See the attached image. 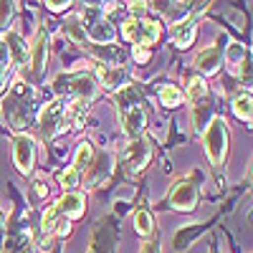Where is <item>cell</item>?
I'll return each mask as SVG.
<instances>
[{
  "label": "cell",
  "instance_id": "1",
  "mask_svg": "<svg viewBox=\"0 0 253 253\" xmlns=\"http://www.w3.org/2000/svg\"><path fill=\"white\" fill-rule=\"evenodd\" d=\"M228 122L223 117H213L210 119V124L205 126L203 132V147H205V155L210 160V165L213 167H220L228 157Z\"/></svg>",
  "mask_w": 253,
  "mask_h": 253
},
{
  "label": "cell",
  "instance_id": "26",
  "mask_svg": "<svg viewBox=\"0 0 253 253\" xmlns=\"http://www.w3.org/2000/svg\"><path fill=\"white\" fill-rule=\"evenodd\" d=\"M233 114L241 119V122H251L253 119V99H251V91H243L233 99Z\"/></svg>",
  "mask_w": 253,
  "mask_h": 253
},
{
  "label": "cell",
  "instance_id": "27",
  "mask_svg": "<svg viewBox=\"0 0 253 253\" xmlns=\"http://www.w3.org/2000/svg\"><path fill=\"white\" fill-rule=\"evenodd\" d=\"M58 223H61L58 210H56V208H48V210H46V215H43V220H41V236H43L46 241H48L51 236H56Z\"/></svg>",
  "mask_w": 253,
  "mask_h": 253
},
{
  "label": "cell",
  "instance_id": "33",
  "mask_svg": "<svg viewBox=\"0 0 253 253\" xmlns=\"http://www.w3.org/2000/svg\"><path fill=\"white\" fill-rule=\"evenodd\" d=\"M8 74H10V66H8V63H0V89L5 86V81H8Z\"/></svg>",
  "mask_w": 253,
  "mask_h": 253
},
{
  "label": "cell",
  "instance_id": "28",
  "mask_svg": "<svg viewBox=\"0 0 253 253\" xmlns=\"http://www.w3.org/2000/svg\"><path fill=\"white\" fill-rule=\"evenodd\" d=\"M79 180H81V175L74 170V167H66V170L58 175V182H61V187L66 190V193H71L74 187H79Z\"/></svg>",
  "mask_w": 253,
  "mask_h": 253
},
{
  "label": "cell",
  "instance_id": "12",
  "mask_svg": "<svg viewBox=\"0 0 253 253\" xmlns=\"http://www.w3.org/2000/svg\"><path fill=\"white\" fill-rule=\"evenodd\" d=\"M114 246H117V236H114L112 223H107V220L96 223V228L91 230V241H89L86 253H114L117 251Z\"/></svg>",
  "mask_w": 253,
  "mask_h": 253
},
{
  "label": "cell",
  "instance_id": "22",
  "mask_svg": "<svg viewBox=\"0 0 253 253\" xmlns=\"http://www.w3.org/2000/svg\"><path fill=\"white\" fill-rule=\"evenodd\" d=\"M94 144L91 142H79V147H76V155H74V170L81 175V172H86L89 170V165H91V160H94Z\"/></svg>",
  "mask_w": 253,
  "mask_h": 253
},
{
  "label": "cell",
  "instance_id": "17",
  "mask_svg": "<svg viewBox=\"0 0 253 253\" xmlns=\"http://www.w3.org/2000/svg\"><path fill=\"white\" fill-rule=\"evenodd\" d=\"M86 112H89V104L86 101H79V99H71V104L63 107V119H61V132L66 129H79L86 119Z\"/></svg>",
  "mask_w": 253,
  "mask_h": 253
},
{
  "label": "cell",
  "instance_id": "29",
  "mask_svg": "<svg viewBox=\"0 0 253 253\" xmlns=\"http://www.w3.org/2000/svg\"><path fill=\"white\" fill-rule=\"evenodd\" d=\"M13 15H15V3L13 0H0V28L10 26Z\"/></svg>",
  "mask_w": 253,
  "mask_h": 253
},
{
  "label": "cell",
  "instance_id": "31",
  "mask_svg": "<svg viewBox=\"0 0 253 253\" xmlns=\"http://www.w3.org/2000/svg\"><path fill=\"white\" fill-rule=\"evenodd\" d=\"M69 0H48L46 3V8L51 10V13H63V10H69Z\"/></svg>",
  "mask_w": 253,
  "mask_h": 253
},
{
  "label": "cell",
  "instance_id": "21",
  "mask_svg": "<svg viewBox=\"0 0 253 253\" xmlns=\"http://www.w3.org/2000/svg\"><path fill=\"white\" fill-rule=\"evenodd\" d=\"M185 81H187V101H190V104H198V101H203V99L210 96L208 84H205L203 76L190 74V76H185Z\"/></svg>",
  "mask_w": 253,
  "mask_h": 253
},
{
  "label": "cell",
  "instance_id": "7",
  "mask_svg": "<svg viewBox=\"0 0 253 253\" xmlns=\"http://www.w3.org/2000/svg\"><path fill=\"white\" fill-rule=\"evenodd\" d=\"M152 160V142L144 139V137H137L126 144L124 150V170L126 175H139L147 165Z\"/></svg>",
  "mask_w": 253,
  "mask_h": 253
},
{
  "label": "cell",
  "instance_id": "36",
  "mask_svg": "<svg viewBox=\"0 0 253 253\" xmlns=\"http://www.w3.org/2000/svg\"><path fill=\"white\" fill-rule=\"evenodd\" d=\"M36 193H38V195H48V187H46L43 182H38V185H36Z\"/></svg>",
  "mask_w": 253,
  "mask_h": 253
},
{
  "label": "cell",
  "instance_id": "14",
  "mask_svg": "<svg viewBox=\"0 0 253 253\" xmlns=\"http://www.w3.org/2000/svg\"><path fill=\"white\" fill-rule=\"evenodd\" d=\"M112 167H114L112 152H107V150H104V152H96L94 160H91V165H89V170H86V185H89V187L101 185L104 180L112 175Z\"/></svg>",
  "mask_w": 253,
  "mask_h": 253
},
{
  "label": "cell",
  "instance_id": "23",
  "mask_svg": "<svg viewBox=\"0 0 253 253\" xmlns=\"http://www.w3.org/2000/svg\"><path fill=\"white\" fill-rule=\"evenodd\" d=\"M134 230L144 241L155 236V218H152V213L147 208H139L137 213H134Z\"/></svg>",
  "mask_w": 253,
  "mask_h": 253
},
{
  "label": "cell",
  "instance_id": "37",
  "mask_svg": "<svg viewBox=\"0 0 253 253\" xmlns=\"http://www.w3.org/2000/svg\"><path fill=\"white\" fill-rule=\"evenodd\" d=\"M5 241V225H3V218H0V246Z\"/></svg>",
  "mask_w": 253,
  "mask_h": 253
},
{
  "label": "cell",
  "instance_id": "4",
  "mask_svg": "<svg viewBox=\"0 0 253 253\" xmlns=\"http://www.w3.org/2000/svg\"><path fill=\"white\" fill-rule=\"evenodd\" d=\"M56 91L58 96L69 94L79 101H91L99 91V84L94 79V74H86V71H76V74H61L56 79Z\"/></svg>",
  "mask_w": 253,
  "mask_h": 253
},
{
  "label": "cell",
  "instance_id": "34",
  "mask_svg": "<svg viewBox=\"0 0 253 253\" xmlns=\"http://www.w3.org/2000/svg\"><path fill=\"white\" fill-rule=\"evenodd\" d=\"M0 63H10V56H8V48L3 41H0Z\"/></svg>",
  "mask_w": 253,
  "mask_h": 253
},
{
  "label": "cell",
  "instance_id": "8",
  "mask_svg": "<svg viewBox=\"0 0 253 253\" xmlns=\"http://www.w3.org/2000/svg\"><path fill=\"white\" fill-rule=\"evenodd\" d=\"M63 107H66V101H63V99H53L51 104H46V107H43V112L38 114V137L43 139V142L53 139L61 132Z\"/></svg>",
  "mask_w": 253,
  "mask_h": 253
},
{
  "label": "cell",
  "instance_id": "24",
  "mask_svg": "<svg viewBox=\"0 0 253 253\" xmlns=\"http://www.w3.org/2000/svg\"><path fill=\"white\" fill-rule=\"evenodd\" d=\"M63 33H66L76 46H86V31H84V23L79 15H69L66 23H63Z\"/></svg>",
  "mask_w": 253,
  "mask_h": 253
},
{
  "label": "cell",
  "instance_id": "9",
  "mask_svg": "<svg viewBox=\"0 0 253 253\" xmlns=\"http://www.w3.org/2000/svg\"><path fill=\"white\" fill-rule=\"evenodd\" d=\"M13 162L18 167V172L31 175L36 165V142L28 134H18L13 139Z\"/></svg>",
  "mask_w": 253,
  "mask_h": 253
},
{
  "label": "cell",
  "instance_id": "20",
  "mask_svg": "<svg viewBox=\"0 0 253 253\" xmlns=\"http://www.w3.org/2000/svg\"><path fill=\"white\" fill-rule=\"evenodd\" d=\"M210 112H213V107H210V96L198 101V104H190V114H193V126H195V132L203 134L205 132V126L210 124Z\"/></svg>",
  "mask_w": 253,
  "mask_h": 253
},
{
  "label": "cell",
  "instance_id": "11",
  "mask_svg": "<svg viewBox=\"0 0 253 253\" xmlns=\"http://www.w3.org/2000/svg\"><path fill=\"white\" fill-rule=\"evenodd\" d=\"M119 117H122V132H124L126 137H129V139L142 137L144 126H147V101L134 104V107L119 112Z\"/></svg>",
  "mask_w": 253,
  "mask_h": 253
},
{
  "label": "cell",
  "instance_id": "6",
  "mask_svg": "<svg viewBox=\"0 0 253 253\" xmlns=\"http://www.w3.org/2000/svg\"><path fill=\"white\" fill-rule=\"evenodd\" d=\"M198 200H200V190H198L195 180H190V177H180L170 187V198H167L170 208L180 210V213H193L198 208Z\"/></svg>",
  "mask_w": 253,
  "mask_h": 253
},
{
  "label": "cell",
  "instance_id": "35",
  "mask_svg": "<svg viewBox=\"0 0 253 253\" xmlns=\"http://www.w3.org/2000/svg\"><path fill=\"white\" fill-rule=\"evenodd\" d=\"M134 58L137 61H147V58H150V51H147V48H134Z\"/></svg>",
  "mask_w": 253,
  "mask_h": 253
},
{
  "label": "cell",
  "instance_id": "32",
  "mask_svg": "<svg viewBox=\"0 0 253 253\" xmlns=\"http://www.w3.org/2000/svg\"><path fill=\"white\" fill-rule=\"evenodd\" d=\"M139 253H160V246H157V241H155V238H147V241L142 243Z\"/></svg>",
  "mask_w": 253,
  "mask_h": 253
},
{
  "label": "cell",
  "instance_id": "25",
  "mask_svg": "<svg viewBox=\"0 0 253 253\" xmlns=\"http://www.w3.org/2000/svg\"><path fill=\"white\" fill-rule=\"evenodd\" d=\"M160 104L162 107H167V109H175V107H180V104L185 101V94L177 89V86H172V84H165V86H160Z\"/></svg>",
  "mask_w": 253,
  "mask_h": 253
},
{
  "label": "cell",
  "instance_id": "10",
  "mask_svg": "<svg viewBox=\"0 0 253 253\" xmlns=\"http://www.w3.org/2000/svg\"><path fill=\"white\" fill-rule=\"evenodd\" d=\"M46 63H48V33L46 31H38L33 46L28 48V69L33 81H38L46 71Z\"/></svg>",
  "mask_w": 253,
  "mask_h": 253
},
{
  "label": "cell",
  "instance_id": "5",
  "mask_svg": "<svg viewBox=\"0 0 253 253\" xmlns=\"http://www.w3.org/2000/svg\"><path fill=\"white\" fill-rule=\"evenodd\" d=\"M79 18L84 23V31H86V41H91V43H96V46H104V43L112 46L114 43L117 31H114V26L109 23V20L101 15V10L89 8V10H84Z\"/></svg>",
  "mask_w": 253,
  "mask_h": 253
},
{
  "label": "cell",
  "instance_id": "18",
  "mask_svg": "<svg viewBox=\"0 0 253 253\" xmlns=\"http://www.w3.org/2000/svg\"><path fill=\"white\" fill-rule=\"evenodd\" d=\"M195 36H198V26H195V20H180L177 26H172L170 31V38H172V43L177 48H190L195 43Z\"/></svg>",
  "mask_w": 253,
  "mask_h": 253
},
{
  "label": "cell",
  "instance_id": "30",
  "mask_svg": "<svg viewBox=\"0 0 253 253\" xmlns=\"http://www.w3.org/2000/svg\"><path fill=\"white\" fill-rule=\"evenodd\" d=\"M228 61L238 63V66L246 61V51H243V46H241V43H233V46H230V51H228Z\"/></svg>",
  "mask_w": 253,
  "mask_h": 253
},
{
  "label": "cell",
  "instance_id": "16",
  "mask_svg": "<svg viewBox=\"0 0 253 253\" xmlns=\"http://www.w3.org/2000/svg\"><path fill=\"white\" fill-rule=\"evenodd\" d=\"M193 66H195L198 76H213V74H218V71H220V66H223V51H220V48H215V46L203 48V51L195 56Z\"/></svg>",
  "mask_w": 253,
  "mask_h": 253
},
{
  "label": "cell",
  "instance_id": "2",
  "mask_svg": "<svg viewBox=\"0 0 253 253\" xmlns=\"http://www.w3.org/2000/svg\"><path fill=\"white\" fill-rule=\"evenodd\" d=\"M31 91L23 86V84H15V86L8 91L5 101H3V117L15 126V129H23L28 126L31 117H33V109H31Z\"/></svg>",
  "mask_w": 253,
  "mask_h": 253
},
{
  "label": "cell",
  "instance_id": "19",
  "mask_svg": "<svg viewBox=\"0 0 253 253\" xmlns=\"http://www.w3.org/2000/svg\"><path fill=\"white\" fill-rule=\"evenodd\" d=\"M3 43H5L8 56L13 58V63H18V66H26V61H28V48H26V41L20 38V33L8 31L5 38H3Z\"/></svg>",
  "mask_w": 253,
  "mask_h": 253
},
{
  "label": "cell",
  "instance_id": "13",
  "mask_svg": "<svg viewBox=\"0 0 253 253\" xmlns=\"http://www.w3.org/2000/svg\"><path fill=\"white\" fill-rule=\"evenodd\" d=\"M53 208L58 210L61 218H66L71 223V220H76V218H81L84 213H86V195L71 190V193H63Z\"/></svg>",
  "mask_w": 253,
  "mask_h": 253
},
{
  "label": "cell",
  "instance_id": "3",
  "mask_svg": "<svg viewBox=\"0 0 253 253\" xmlns=\"http://www.w3.org/2000/svg\"><path fill=\"white\" fill-rule=\"evenodd\" d=\"M122 36L134 43V48H147L155 46L160 36H162V26L157 23L155 18H126L122 23Z\"/></svg>",
  "mask_w": 253,
  "mask_h": 253
},
{
  "label": "cell",
  "instance_id": "15",
  "mask_svg": "<svg viewBox=\"0 0 253 253\" xmlns=\"http://www.w3.org/2000/svg\"><path fill=\"white\" fill-rule=\"evenodd\" d=\"M94 79H96L99 86H107L112 91H119L122 86L129 84V74H126L124 66H104V63L96 66V76Z\"/></svg>",
  "mask_w": 253,
  "mask_h": 253
}]
</instances>
